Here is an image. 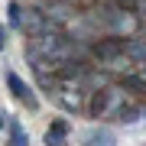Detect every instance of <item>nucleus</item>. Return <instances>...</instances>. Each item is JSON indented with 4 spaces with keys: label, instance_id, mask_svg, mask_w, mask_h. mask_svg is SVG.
Instances as JSON below:
<instances>
[{
    "label": "nucleus",
    "instance_id": "obj_1",
    "mask_svg": "<svg viewBox=\"0 0 146 146\" xmlns=\"http://www.w3.org/2000/svg\"><path fill=\"white\" fill-rule=\"evenodd\" d=\"M120 107V91L107 88V84H98V88L88 91V117H114V110Z\"/></svg>",
    "mask_w": 146,
    "mask_h": 146
},
{
    "label": "nucleus",
    "instance_id": "obj_2",
    "mask_svg": "<svg viewBox=\"0 0 146 146\" xmlns=\"http://www.w3.org/2000/svg\"><path fill=\"white\" fill-rule=\"evenodd\" d=\"M26 36L33 39V36H42V33H49L52 29V23H49V13H42V10H23V26H20Z\"/></svg>",
    "mask_w": 146,
    "mask_h": 146
},
{
    "label": "nucleus",
    "instance_id": "obj_3",
    "mask_svg": "<svg viewBox=\"0 0 146 146\" xmlns=\"http://www.w3.org/2000/svg\"><path fill=\"white\" fill-rule=\"evenodd\" d=\"M7 84H10V91H13V98L16 101H23L29 110H36L39 107V101H36V94L29 91V84H23L20 81V75H7Z\"/></svg>",
    "mask_w": 146,
    "mask_h": 146
},
{
    "label": "nucleus",
    "instance_id": "obj_4",
    "mask_svg": "<svg viewBox=\"0 0 146 146\" xmlns=\"http://www.w3.org/2000/svg\"><path fill=\"white\" fill-rule=\"evenodd\" d=\"M140 117H143V104H123V101H120V107L114 110L117 123H136Z\"/></svg>",
    "mask_w": 146,
    "mask_h": 146
},
{
    "label": "nucleus",
    "instance_id": "obj_5",
    "mask_svg": "<svg viewBox=\"0 0 146 146\" xmlns=\"http://www.w3.org/2000/svg\"><path fill=\"white\" fill-rule=\"evenodd\" d=\"M68 136V123L65 120H55L52 127H49V133H46V143H62Z\"/></svg>",
    "mask_w": 146,
    "mask_h": 146
},
{
    "label": "nucleus",
    "instance_id": "obj_6",
    "mask_svg": "<svg viewBox=\"0 0 146 146\" xmlns=\"http://www.w3.org/2000/svg\"><path fill=\"white\" fill-rule=\"evenodd\" d=\"M10 26H16V29L23 26V7L16 3V0H13V3H10Z\"/></svg>",
    "mask_w": 146,
    "mask_h": 146
},
{
    "label": "nucleus",
    "instance_id": "obj_7",
    "mask_svg": "<svg viewBox=\"0 0 146 146\" xmlns=\"http://www.w3.org/2000/svg\"><path fill=\"white\" fill-rule=\"evenodd\" d=\"M10 136H13V143H26V130H23V127L16 123V120L10 123Z\"/></svg>",
    "mask_w": 146,
    "mask_h": 146
},
{
    "label": "nucleus",
    "instance_id": "obj_8",
    "mask_svg": "<svg viewBox=\"0 0 146 146\" xmlns=\"http://www.w3.org/2000/svg\"><path fill=\"white\" fill-rule=\"evenodd\" d=\"M7 46V33H3V26H0V49Z\"/></svg>",
    "mask_w": 146,
    "mask_h": 146
}]
</instances>
